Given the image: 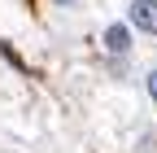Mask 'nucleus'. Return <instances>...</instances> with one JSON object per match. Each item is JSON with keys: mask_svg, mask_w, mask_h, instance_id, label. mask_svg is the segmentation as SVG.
Wrapping results in <instances>:
<instances>
[{"mask_svg": "<svg viewBox=\"0 0 157 153\" xmlns=\"http://www.w3.org/2000/svg\"><path fill=\"white\" fill-rule=\"evenodd\" d=\"M127 26L144 31V35H157V0H131L127 5Z\"/></svg>", "mask_w": 157, "mask_h": 153, "instance_id": "2", "label": "nucleus"}, {"mask_svg": "<svg viewBox=\"0 0 157 153\" xmlns=\"http://www.w3.org/2000/svg\"><path fill=\"white\" fill-rule=\"evenodd\" d=\"M52 9H74V5H83V0H48Z\"/></svg>", "mask_w": 157, "mask_h": 153, "instance_id": "4", "label": "nucleus"}, {"mask_svg": "<svg viewBox=\"0 0 157 153\" xmlns=\"http://www.w3.org/2000/svg\"><path fill=\"white\" fill-rule=\"evenodd\" d=\"M101 53H105V61H109L113 70H127L131 53H135V35H131V26H127V22H109V26L101 31Z\"/></svg>", "mask_w": 157, "mask_h": 153, "instance_id": "1", "label": "nucleus"}, {"mask_svg": "<svg viewBox=\"0 0 157 153\" xmlns=\"http://www.w3.org/2000/svg\"><path fill=\"white\" fill-rule=\"evenodd\" d=\"M144 88H148V96H153V105H157V66L144 74Z\"/></svg>", "mask_w": 157, "mask_h": 153, "instance_id": "3", "label": "nucleus"}]
</instances>
